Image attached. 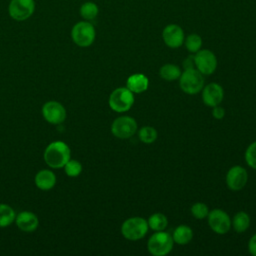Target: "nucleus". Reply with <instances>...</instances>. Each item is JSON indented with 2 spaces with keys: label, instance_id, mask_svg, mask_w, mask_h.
Instances as JSON below:
<instances>
[{
  "label": "nucleus",
  "instance_id": "nucleus-17",
  "mask_svg": "<svg viewBox=\"0 0 256 256\" xmlns=\"http://www.w3.org/2000/svg\"><path fill=\"white\" fill-rule=\"evenodd\" d=\"M35 184L41 190H50L56 184V176L51 170H40L35 176Z\"/></svg>",
  "mask_w": 256,
  "mask_h": 256
},
{
  "label": "nucleus",
  "instance_id": "nucleus-29",
  "mask_svg": "<svg viewBox=\"0 0 256 256\" xmlns=\"http://www.w3.org/2000/svg\"><path fill=\"white\" fill-rule=\"evenodd\" d=\"M212 108H213V109H212V115H213V117H214L215 119L221 120V119L225 116V110H224L223 107L217 105V106H214V107H212Z\"/></svg>",
  "mask_w": 256,
  "mask_h": 256
},
{
  "label": "nucleus",
  "instance_id": "nucleus-1",
  "mask_svg": "<svg viewBox=\"0 0 256 256\" xmlns=\"http://www.w3.org/2000/svg\"><path fill=\"white\" fill-rule=\"evenodd\" d=\"M71 159V150L69 146L62 141L50 143L44 151L45 163L54 169H60Z\"/></svg>",
  "mask_w": 256,
  "mask_h": 256
},
{
  "label": "nucleus",
  "instance_id": "nucleus-9",
  "mask_svg": "<svg viewBox=\"0 0 256 256\" xmlns=\"http://www.w3.org/2000/svg\"><path fill=\"white\" fill-rule=\"evenodd\" d=\"M195 67L203 75H211L217 68V58L209 49H200L194 54Z\"/></svg>",
  "mask_w": 256,
  "mask_h": 256
},
{
  "label": "nucleus",
  "instance_id": "nucleus-14",
  "mask_svg": "<svg viewBox=\"0 0 256 256\" xmlns=\"http://www.w3.org/2000/svg\"><path fill=\"white\" fill-rule=\"evenodd\" d=\"M224 98V90L217 83H210L202 89V101L209 107L219 105Z\"/></svg>",
  "mask_w": 256,
  "mask_h": 256
},
{
  "label": "nucleus",
  "instance_id": "nucleus-22",
  "mask_svg": "<svg viewBox=\"0 0 256 256\" xmlns=\"http://www.w3.org/2000/svg\"><path fill=\"white\" fill-rule=\"evenodd\" d=\"M16 218L15 211L7 204L0 203V227L4 228L11 225Z\"/></svg>",
  "mask_w": 256,
  "mask_h": 256
},
{
  "label": "nucleus",
  "instance_id": "nucleus-28",
  "mask_svg": "<svg viewBox=\"0 0 256 256\" xmlns=\"http://www.w3.org/2000/svg\"><path fill=\"white\" fill-rule=\"evenodd\" d=\"M245 160L249 167L256 170V141L252 142L245 151Z\"/></svg>",
  "mask_w": 256,
  "mask_h": 256
},
{
  "label": "nucleus",
  "instance_id": "nucleus-8",
  "mask_svg": "<svg viewBox=\"0 0 256 256\" xmlns=\"http://www.w3.org/2000/svg\"><path fill=\"white\" fill-rule=\"evenodd\" d=\"M137 128V122L133 117L120 116L112 122L111 132L116 138L128 139L136 133Z\"/></svg>",
  "mask_w": 256,
  "mask_h": 256
},
{
  "label": "nucleus",
  "instance_id": "nucleus-13",
  "mask_svg": "<svg viewBox=\"0 0 256 256\" xmlns=\"http://www.w3.org/2000/svg\"><path fill=\"white\" fill-rule=\"evenodd\" d=\"M44 119L50 124H61L66 119V109L57 101H48L42 107Z\"/></svg>",
  "mask_w": 256,
  "mask_h": 256
},
{
  "label": "nucleus",
  "instance_id": "nucleus-7",
  "mask_svg": "<svg viewBox=\"0 0 256 256\" xmlns=\"http://www.w3.org/2000/svg\"><path fill=\"white\" fill-rule=\"evenodd\" d=\"M35 0H10L8 4L9 16L18 22L29 19L35 12Z\"/></svg>",
  "mask_w": 256,
  "mask_h": 256
},
{
  "label": "nucleus",
  "instance_id": "nucleus-23",
  "mask_svg": "<svg viewBox=\"0 0 256 256\" xmlns=\"http://www.w3.org/2000/svg\"><path fill=\"white\" fill-rule=\"evenodd\" d=\"M147 222H148V227L150 229H152L153 231L165 230V228L168 225V219L162 213H154V214H152L148 218Z\"/></svg>",
  "mask_w": 256,
  "mask_h": 256
},
{
  "label": "nucleus",
  "instance_id": "nucleus-4",
  "mask_svg": "<svg viewBox=\"0 0 256 256\" xmlns=\"http://www.w3.org/2000/svg\"><path fill=\"white\" fill-rule=\"evenodd\" d=\"M148 222L142 217H131L121 225V234L130 241L142 239L148 232Z\"/></svg>",
  "mask_w": 256,
  "mask_h": 256
},
{
  "label": "nucleus",
  "instance_id": "nucleus-12",
  "mask_svg": "<svg viewBox=\"0 0 256 256\" xmlns=\"http://www.w3.org/2000/svg\"><path fill=\"white\" fill-rule=\"evenodd\" d=\"M248 180V173L246 169L240 165L231 167L226 174V185L232 191H239L243 189Z\"/></svg>",
  "mask_w": 256,
  "mask_h": 256
},
{
  "label": "nucleus",
  "instance_id": "nucleus-11",
  "mask_svg": "<svg viewBox=\"0 0 256 256\" xmlns=\"http://www.w3.org/2000/svg\"><path fill=\"white\" fill-rule=\"evenodd\" d=\"M162 39L166 46L172 49L179 48L183 45L185 34L182 27L178 24L171 23L164 27L162 31Z\"/></svg>",
  "mask_w": 256,
  "mask_h": 256
},
{
  "label": "nucleus",
  "instance_id": "nucleus-19",
  "mask_svg": "<svg viewBox=\"0 0 256 256\" xmlns=\"http://www.w3.org/2000/svg\"><path fill=\"white\" fill-rule=\"evenodd\" d=\"M250 222H251V219L249 214L244 211H240L234 215L231 221V226H233V229L237 233H243L249 228Z\"/></svg>",
  "mask_w": 256,
  "mask_h": 256
},
{
  "label": "nucleus",
  "instance_id": "nucleus-6",
  "mask_svg": "<svg viewBox=\"0 0 256 256\" xmlns=\"http://www.w3.org/2000/svg\"><path fill=\"white\" fill-rule=\"evenodd\" d=\"M108 104L115 112H126L130 110L134 104V93L127 87H119L110 94Z\"/></svg>",
  "mask_w": 256,
  "mask_h": 256
},
{
  "label": "nucleus",
  "instance_id": "nucleus-5",
  "mask_svg": "<svg viewBox=\"0 0 256 256\" xmlns=\"http://www.w3.org/2000/svg\"><path fill=\"white\" fill-rule=\"evenodd\" d=\"M179 85L183 92L193 95L200 92L204 87V78L196 68L185 69L179 77Z\"/></svg>",
  "mask_w": 256,
  "mask_h": 256
},
{
  "label": "nucleus",
  "instance_id": "nucleus-27",
  "mask_svg": "<svg viewBox=\"0 0 256 256\" xmlns=\"http://www.w3.org/2000/svg\"><path fill=\"white\" fill-rule=\"evenodd\" d=\"M64 170L69 177H77L82 172V164L77 160L70 159L64 165Z\"/></svg>",
  "mask_w": 256,
  "mask_h": 256
},
{
  "label": "nucleus",
  "instance_id": "nucleus-31",
  "mask_svg": "<svg viewBox=\"0 0 256 256\" xmlns=\"http://www.w3.org/2000/svg\"><path fill=\"white\" fill-rule=\"evenodd\" d=\"M248 250H249V253L253 256H256V234H254L249 242H248Z\"/></svg>",
  "mask_w": 256,
  "mask_h": 256
},
{
  "label": "nucleus",
  "instance_id": "nucleus-21",
  "mask_svg": "<svg viewBox=\"0 0 256 256\" xmlns=\"http://www.w3.org/2000/svg\"><path fill=\"white\" fill-rule=\"evenodd\" d=\"M79 14L83 20L92 21L99 14V7L93 1H86L80 6Z\"/></svg>",
  "mask_w": 256,
  "mask_h": 256
},
{
  "label": "nucleus",
  "instance_id": "nucleus-20",
  "mask_svg": "<svg viewBox=\"0 0 256 256\" xmlns=\"http://www.w3.org/2000/svg\"><path fill=\"white\" fill-rule=\"evenodd\" d=\"M181 73L182 72H181L180 67L175 64H171V63L164 64L163 66L160 67V70H159L160 77L163 80L169 81V82L179 79Z\"/></svg>",
  "mask_w": 256,
  "mask_h": 256
},
{
  "label": "nucleus",
  "instance_id": "nucleus-24",
  "mask_svg": "<svg viewBox=\"0 0 256 256\" xmlns=\"http://www.w3.org/2000/svg\"><path fill=\"white\" fill-rule=\"evenodd\" d=\"M183 44L185 45V48L187 49V51H189L190 53L195 54L200 49H202L203 40H202L200 35H198L196 33H192V34H189L188 36L185 37Z\"/></svg>",
  "mask_w": 256,
  "mask_h": 256
},
{
  "label": "nucleus",
  "instance_id": "nucleus-2",
  "mask_svg": "<svg viewBox=\"0 0 256 256\" xmlns=\"http://www.w3.org/2000/svg\"><path fill=\"white\" fill-rule=\"evenodd\" d=\"M72 41L79 47H89L96 38V30L91 21L81 20L75 23L71 29Z\"/></svg>",
  "mask_w": 256,
  "mask_h": 256
},
{
  "label": "nucleus",
  "instance_id": "nucleus-26",
  "mask_svg": "<svg viewBox=\"0 0 256 256\" xmlns=\"http://www.w3.org/2000/svg\"><path fill=\"white\" fill-rule=\"evenodd\" d=\"M191 214L194 218L202 220L208 216L209 208L206 204L202 202H197L191 206Z\"/></svg>",
  "mask_w": 256,
  "mask_h": 256
},
{
  "label": "nucleus",
  "instance_id": "nucleus-3",
  "mask_svg": "<svg viewBox=\"0 0 256 256\" xmlns=\"http://www.w3.org/2000/svg\"><path fill=\"white\" fill-rule=\"evenodd\" d=\"M174 241L172 235L168 232L156 231L147 242V249L154 256H165L173 249Z\"/></svg>",
  "mask_w": 256,
  "mask_h": 256
},
{
  "label": "nucleus",
  "instance_id": "nucleus-30",
  "mask_svg": "<svg viewBox=\"0 0 256 256\" xmlns=\"http://www.w3.org/2000/svg\"><path fill=\"white\" fill-rule=\"evenodd\" d=\"M183 68L185 69H193L196 68L195 67V59H194V55H189L188 57H186L183 61Z\"/></svg>",
  "mask_w": 256,
  "mask_h": 256
},
{
  "label": "nucleus",
  "instance_id": "nucleus-18",
  "mask_svg": "<svg viewBox=\"0 0 256 256\" xmlns=\"http://www.w3.org/2000/svg\"><path fill=\"white\" fill-rule=\"evenodd\" d=\"M172 238L174 243H177L179 245H186L192 240L193 231L187 225H179L174 229L172 233Z\"/></svg>",
  "mask_w": 256,
  "mask_h": 256
},
{
  "label": "nucleus",
  "instance_id": "nucleus-15",
  "mask_svg": "<svg viewBox=\"0 0 256 256\" xmlns=\"http://www.w3.org/2000/svg\"><path fill=\"white\" fill-rule=\"evenodd\" d=\"M16 225L17 227L23 232H33L37 229L39 225V220L36 214L30 211H22L20 212L16 218Z\"/></svg>",
  "mask_w": 256,
  "mask_h": 256
},
{
  "label": "nucleus",
  "instance_id": "nucleus-10",
  "mask_svg": "<svg viewBox=\"0 0 256 256\" xmlns=\"http://www.w3.org/2000/svg\"><path fill=\"white\" fill-rule=\"evenodd\" d=\"M209 227L217 234H226L231 228V219L229 215L221 209H213L209 211L207 216Z\"/></svg>",
  "mask_w": 256,
  "mask_h": 256
},
{
  "label": "nucleus",
  "instance_id": "nucleus-16",
  "mask_svg": "<svg viewBox=\"0 0 256 256\" xmlns=\"http://www.w3.org/2000/svg\"><path fill=\"white\" fill-rule=\"evenodd\" d=\"M149 80L144 74H133L128 77L126 81V87L133 93H142L148 89Z\"/></svg>",
  "mask_w": 256,
  "mask_h": 256
},
{
  "label": "nucleus",
  "instance_id": "nucleus-25",
  "mask_svg": "<svg viewBox=\"0 0 256 256\" xmlns=\"http://www.w3.org/2000/svg\"><path fill=\"white\" fill-rule=\"evenodd\" d=\"M158 133L152 126H143L138 131V137L144 144H152L157 139Z\"/></svg>",
  "mask_w": 256,
  "mask_h": 256
}]
</instances>
